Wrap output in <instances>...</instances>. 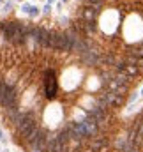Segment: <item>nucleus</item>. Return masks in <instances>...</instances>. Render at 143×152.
Wrapping results in <instances>:
<instances>
[{
	"mask_svg": "<svg viewBox=\"0 0 143 152\" xmlns=\"http://www.w3.org/2000/svg\"><path fill=\"white\" fill-rule=\"evenodd\" d=\"M124 73L129 76V78H131V76H136V75H138V67H136V66H127Z\"/></svg>",
	"mask_w": 143,
	"mask_h": 152,
	"instance_id": "39448f33",
	"label": "nucleus"
},
{
	"mask_svg": "<svg viewBox=\"0 0 143 152\" xmlns=\"http://www.w3.org/2000/svg\"><path fill=\"white\" fill-rule=\"evenodd\" d=\"M131 55H134V57H138V58H143V46L138 48V50H134V51H131Z\"/></svg>",
	"mask_w": 143,
	"mask_h": 152,
	"instance_id": "0eeeda50",
	"label": "nucleus"
},
{
	"mask_svg": "<svg viewBox=\"0 0 143 152\" xmlns=\"http://www.w3.org/2000/svg\"><path fill=\"white\" fill-rule=\"evenodd\" d=\"M44 88H46V96L50 99H53L57 96V80H55V73L48 71L44 76Z\"/></svg>",
	"mask_w": 143,
	"mask_h": 152,
	"instance_id": "f03ea898",
	"label": "nucleus"
},
{
	"mask_svg": "<svg viewBox=\"0 0 143 152\" xmlns=\"http://www.w3.org/2000/svg\"><path fill=\"white\" fill-rule=\"evenodd\" d=\"M50 11H51V5H50V4H46V5L42 7V12H44V14H48Z\"/></svg>",
	"mask_w": 143,
	"mask_h": 152,
	"instance_id": "9b49d317",
	"label": "nucleus"
},
{
	"mask_svg": "<svg viewBox=\"0 0 143 152\" xmlns=\"http://www.w3.org/2000/svg\"><path fill=\"white\" fill-rule=\"evenodd\" d=\"M99 12H101V11H97V9H94V7H87V9H83V12H81L83 21H96V16H97Z\"/></svg>",
	"mask_w": 143,
	"mask_h": 152,
	"instance_id": "20e7f679",
	"label": "nucleus"
},
{
	"mask_svg": "<svg viewBox=\"0 0 143 152\" xmlns=\"http://www.w3.org/2000/svg\"><path fill=\"white\" fill-rule=\"evenodd\" d=\"M0 2H2V0H0Z\"/></svg>",
	"mask_w": 143,
	"mask_h": 152,
	"instance_id": "aec40b11",
	"label": "nucleus"
},
{
	"mask_svg": "<svg viewBox=\"0 0 143 152\" xmlns=\"http://www.w3.org/2000/svg\"><path fill=\"white\" fill-rule=\"evenodd\" d=\"M81 57V62L85 64V66H96L97 62H99V53L96 51V50H92V48H88L83 55H80Z\"/></svg>",
	"mask_w": 143,
	"mask_h": 152,
	"instance_id": "7ed1b4c3",
	"label": "nucleus"
},
{
	"mask_svg": "<svg viewBox=\"0 0 143 152\" xmlns=\"http://www.w3.org/2000/svg\"><path fill=\"white\" fill-rule=\"evenodd\" d=\"M138 64H140V66H143V58H140V60H138Z\"/></svg>",
	"mask_w": 143,
	"mask_h": 152,
	"instance_id": "4468645a",
	"label": "nucleus"
},
{
	"mask_svg": "<svg viewBox=\"0 0 143 152\" xmlns=\"http://www.w3.org/2000/svg\"><path fill=\"white\" fill-rule=\"evenodd\" d=\"M30 9H32V5H28V4H23L21 5V11L23 12H30Z\"/></svg>",
	"mask_w": 143,
	"mask_h": 152,
	"instance_id": "1a4fd4ad",
	"label": "nucleus"
},
{
	"mask_svg": "<svg viewBox=\"0 0 143 152\" xmlns=\"http://www.w3.org/2000/svg\"><path fill=\"white\" fill-rule=\"evenodd\" d=\"M2 138H4V136H2V131H0V140H2Z\"/></svg>",
	"mask_w": 143,
	"mask_h": 152,
	"instance_id": "dca6fc26",
	"label": "nucleus"
},
{
	"mask_svg": "<svg viewBox=\"0 0 143 152\" xmlns=\"http://www.w3.org/2000/svg\"><path fill=\"white\" fill-rule=\"evenodd\" d=\"M142 46H143V42H142Z\"/></svg>",
	"mask_w": 143,
	"mask_h": 152,
	"instance_id": "6ab92c4d",
	"label": "nucleus"
},
{
	"mask_svg": "<svg viewBox=\"0 0 143 152\" xmlns=\"http://www.w3.org/2000/svg\"><path fill=\"white\" fill-rule=\"evenodd\" d=\"M64 2H67V0H64Z\"/></svg>",
	"mask_w": 143,
	"mask_h": 152,
	"instance_id": "a211bd4d",
	"label": "nucleus"
},
{
	"mask_svg": "<svg viewBox=\"0 0 143 152\" xmlns=\"http://www.w3.org/2000/svg\"><path fill=\"white\" fill-rule=\"evenodd\" d=\"M88 2H90V4H101L103 0H88Z\"/></svg>",
	"mask_w": 143,
	"mask_h": 152,
	"instance_id": "ddd939ff",
	"label": "nucleus"
},
{
	"mask_svg": "<svg viewBox=\"0 0 143 152\" xmlns=\"http://www.w3.org/2000/svg\"><path fill=\"white\" fill-rule=\"evenodd\" d=\"M53 2H55V0H48V4H50V5H51V4H53Z\"/></svg>",
	"mask_w": 143,
	"mask_h": 152,
	"instance_id": "2eb2a0df",
	"label": "nucleus"
},
{
	"mask_svg": "<svg viewBox=\"0 0 143 152\" xmlns=\"http://www.w3.org/2000/svg\"><path fill=\"white\" fill-rule=\"evenodd\" d=\"M85 28L90 34V32H96L97 30V25H96V21H85Z\"/></svg>",
	"mask_w": 143,
	"mask_h": 152,
	"instance_id": "423d86ee",
	"label": "nucleus"
},
{
	"mask_svg": "<svg viewBox=\"0 0 143 152\" xmlns=\"http://www.w3.org/2000/svg\"><path fill=\"white\" fill-rule=\"evenodd\" d=\"M142 94H143V88H142Z\"/></svg>",
	"mask_w": 143,
	"mask_h": 152,
	"instance_id": "f3484780",
	"label": "nucleus"
},
{
	"mask_svg": "<svg viewBox=\"0 0 143 152\" xmlns=\"http://www.w3.org/2000/svg\"><path fill=\"white\" fill-rule=\"evenodd\" d=\"M103 62H106V64H115V58H113L111 55H106V57H103Z\"/></svg>",
	"mask_w": 143,
	"mask_h": 152,
	"instance_id": "6e6552de",
	"label": "nucleus"
},
{
	"mask_svg": "<svg viewBox=\"0 0 143 152\" xmlns=\"http://www.w3.org/2000/svg\"><path fill=\"white\" fill-rule=\"evenodd\" d=\"M28 14H30V16H37V14H39V7H32Z\"/></svg>",
	"mask_w": 143,
	"mask_h": 152,
	"instance_id": "9d476101",
	"label": "nucleus"
},
{
	"mask_svg": "<svg viewBox=\"0 0 143 152\" xmlns=\"http://www.w3.org/2000/svg\"><path fill=\"white\" fill-rule=\"evenodd\" d=\"M136 99H138V94H134V96H131V97H129V103H134Z\"/></svg>",
	"mask_w": 143,
	"mask_h": 152,
	"instance_id": "f8f14e48",
	"label": "nucleus"
},
{
	"mask_svg": "<svg viewBox=\"0 0 143 152\" xmlns=\"http://www.w3.org/2000/svg\"><path fill=\"white\" fill-rule=\"evenodd\" d=\"M37 129H39V127H37L36 117H34V113H30V112L23 115V118H21L20 124H18V134L23 136L25 140H28Z\"/></svg>",
	"mask_w": 143,
	"mask_h": 152,
	"instance_id": "f257e3e1",
	"label": "nucleus"
}]
</instances>
